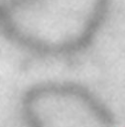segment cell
Instances as JSON below:
<instances>
[{"instance_id": "cell-1", "label": "cell", "mask_w": 125, "mask_h": 127, "mask_svg": "<svg viewBox=\"0 0 125 127\" xmlns=\"http://www.w3.org/2000/svg\"><path fill=\"white\" fill-rule=\"evenodd\" d=\"M41 0H8L6 2V6L8 9H21V8H25L28 6H31L37 2H39Z\"/></svg>"}]
</instances>
